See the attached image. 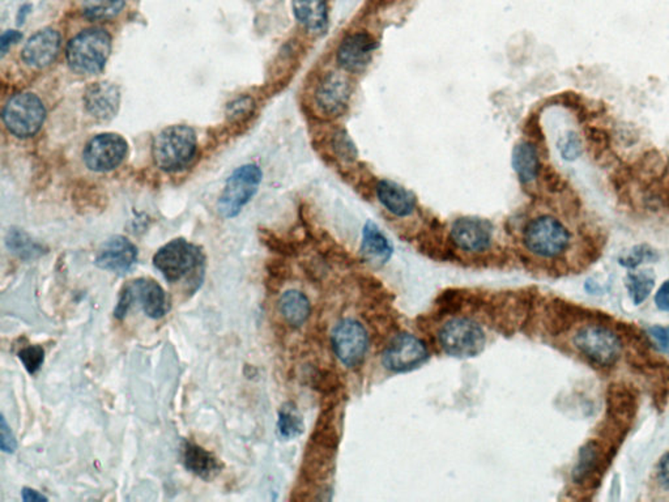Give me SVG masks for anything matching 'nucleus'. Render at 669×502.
I'll list each match as a JSON object with an SVG mask.
<instances>
[{
    "instance_id": "nucleus-1",
    "label": "nucleus",
    "mask_w": 669,
    "mask_h": 502,
    "mask_svg": "<svg viewBox=\"0 0 669 502\" xmlns=\"http://www.w3.org/2000/svg\"><path fill=\"white\" fill-rule=\"evenodd\" d=\"M153 266L167 282L187 283L197 280L200 284L206 267V257L199 246L184 238L170 241L153 255Z\"/></svg>"
},
{
    "instance_id": "nucleus-2",
    "label": "nucleus",
    "mask_w": 669,
    "mask_h": 502,
    "mask_svg": "<svg viewBox=\"0 0 669 502\" xmlns=\"http://www.w3.org/2000/svg\"><path fill=\"white\" fill-rule=\"evenodd\" d=\"M197 134L189 126H169L159 131L152 143V156L165 172L184 169L197 155Z\"/></svg>"
},
{
    "instance_id": "nucleus-3",
    "label": "nucleus",
    "mask_w": 669,
    "mask_h": 502,
    "mask_svg": "<svg viewBox=\"0 0 669 502\" xmlns=\"http://www.w3.org/2000/svg\"><path fill=\"white\" fill-rule=\"evenodd\" d=\"M111 52V37L105 29L92 28L75 36L67 45L69 69L79 75L102 71Z\"/></svg>"
},
{
    "instance_id": "nucleus-4",
    "label": "nucleus",
    "mask_w": 669,
    "mask_h": 502,
    "mask_svg": "<svg viewBox=\"0 0 669 502\" xmlns=\"http://www.w3.org/2000/svg\"><path fill=\"white\" fill-rule=\"evenodd\" d=\"M523 243L531 254L554 259L569 249L571 232L556 216L540 215L526 226Z\"/></svg>"
},
{
    "instance_id": "nucleus-5",
    "label": "nucleus",
    "mask_w": 669,
    "mask_h": 502,
    "mask_svg": "<svg viewBox=\"0 0 669 502\" xmlns=\"http://www.w3.org/2000/svg\"><path fill=\"white\" fill-rule=\"evenodd\" d=\"M135 304L144 311L145 316L152 319L162 318L169 310L164 288L155 280L147 277L133 280L120 290L114 317L117 319L126 318L131 307Z\"/></svg>"
},
{
    "instance_id": "nucleus-6",
    "label": "nucleus",
    "mask_w": 669,
    "mask_h": 502,
    "mask_svg": "<svg viewBox=\"0 0 669 502\" xmlns=\"http://www.w3.org/2000/svg\"><path fill=\"white\" fill-rule=\"evenodd\" d=\"M263 173L256 164L237 168L226 179L225 186L217 202V211L223 218H233L240 215L243 207L256 196Z\"/></svg>"
},
{
    "instance_id": "nucleus-7",
    "label": "nucleus",
    "mask_w": 669,
    "mask_h": 502,
    "mask_svg": "<svg viewBox=\"0 0 669 502\" xmlns=\"http://www.w3.org/2000/svg\"><path fill=\"white\" fill-rule=\"evenodd\" d=\"M438 342L447 355L471 358L480 355L486 346V335L480 325L469 318H453L438 333Z\"/></svg>"
},
{
    "instance_id": "nucleus-8",
    "label": "nucleus",
    "mask_w": 669,
    "mask_h": 502,
    "mask_svg": "<svg viewBox=\"0 0 669 502\" xmlns=\"http://www.w3.org/2000/svg\"><path fill=\"white\" fill-rule=\"evenodd\" d=\"M3 123L12 136L30 137L41 130L46 118L44 103L33 94H18L3 108Z\"/></svg>"
},
{
    "instance_id": "nucleus-9",
    "label": "nucleus",
    "mask_w": 669,
    "mask_h": 502,
    "mask_svg": "<svg viewBox=\"0 0 669 502\" xmlns=\"http://www.w3.org/2000/svg\"><path fill=\"white\" fill-rule=\"evenodd\" d=\"M576 350L593 366H613L620 358L623 343L608 327L590 325L576 333L574 338Z\"/></svg>"
},
{
    "instance_id": "nucleus-10",
    "label": "nucleus",
    "mask_w": 669,
    "mask_h": 502,
    "mask_svg": "<svg viewBox=\"0 0 669 502\" xmlns=\"http://www.w3.org/2000/svg\"><path fill=\"white\" fill-rule=\"evenodd\" d=\"M332 350L338 360L347 367L363 363L369 350V333L357 319L347 318L339 322L331 336Z\"/></svg>"
},
{
    "instance_id": "nucleus-11",
    "label": "nucleus",
    "mask_w": 669,
    "mask_h": 502,
    "mask_svg": "<svg viewBox=\"0 0 669 502\" xmlns=\"http://www.w3.org/2000/svg\"><path fill=\"white\" fill-rule=\"evenodd\" d=\"M127 148V142L118 134H100L92 137L84 148L83 160L92 172H110L122 164Z\"/></svg>"
},
{
    "instance_id": "nucleus-12",
    "label": "nucleus",
    "mask_w": 669,
    "mask_h": 502,
    "mask_svg": "<svg viewBox=\"0 0 669 502\" xmlns=\"http://www.w3.org/2000/svg\"><path fill=\"white\" fill-rule=\"evenodd\" d=\"M428 350L424 342L412 333H399L383 353V366L395 373L411 372L424 364Z\"/></svg>"
},
{
    "instance_id": "nucleus-13",
    "label": "nucleus",
    "mask_w": 669,
    "mask_h": 502,
    "mask_svg": "<svg viewBox=\"0 0 669 502\" xmlns=\"http://www.w3.org/2000/svg\"><path fill=\"white\" fill-rule=\"evenodd\" d=\"M348 78L338 72L324 75L316 86L314 103L319 114L326 118L340 117L348 109L352 96Z\"/></svg>"
},
{
    "instance_id": "nucleus-14",
    "label": "nucleus",
    "mask_w": 669,
    "mask_h": 502,
    "mask_svg": "<svg viewBox=\"0 0 669 502\" xmlns=\"http://www.w3.org/2000/svg\"><path fill=\"white\" fill-rule=\"evenodd\" d=\"M377 49L378 42L369 33H351L339 45L336 61L348 74L360 75L373 61Z\"/></svg>"
},
{
    "instance_id": "nucleus-15",
    "label": "nucleus",
    "mask_w": 669,
    "mask_h": 502,
    "mask_svg": "<svg viewBox=\"0 0 669 502\" xmlns=\"http://www.w3.org/2000/svg\"><path fill=\"white\" fill-rule=\"evenodd\" d=\"M453 243L463 251L483 252L491 248L493 226L491 221L480 218H461L453 221Z\"/></svg>"
},
{
    "instance_id": "nucleus-16",
    "label": "nucleus",
    "mask_w": 669,
    "mask_h": 502,
    "mask_svg": "<svg viewBox=\"0 0 669 502\" xmlns=\"http://www.w3.org/2000/svg\"><path fill=\"white\" fill-rule=\"evenodd\" d=\"M138 262V248L123 235H113L101 246L96 266L101 270L126 274Z\"/></svg>"
},
{
    "instance_id": "nucleus-17",
    "label": "nucleus",
    "mask_w": 669,
    "mask_h": 502,
    "mask_svg": "<svg viewBox=\"0 0 669 502\" xmlns=\"http://www.w3.org/2000/svg\"><path fill=\"white\" fill-rule=\"evenodd\" d=\"M61 44L60 32L52 28H44L28 39L22 49V61L29 67L45 69L57 58Z\"/></svg>"
},
{
    "instance_id": "nucleus-18",
    "label": "nucleus",
    "mask_w": 669,
    "mask_h": 502,
    "mask_svg": "<svg viewBox=\"0 0 669 502\" xmlns=\"http://www.w3.org/2000/svg\"><path fill=\"white\" fill-rule=\"evenodd\" d=\"M120 94L118 86L108 81L92 84L84 95V103L92 117L109 120L118 113Z\"/></svg>"
},
{
    "instance_id": "nucleus-19",
    "label": "nucleus",
    "mask_w": 669,
    "mask_h": 502,
    "mask_svg": "<svg viewBox=\"0 0 669 502\" xmlns=\"http://www.w3.org/2000/svg\"><path fill=\"white\" fill-rule=\"evenodd\" d=\"M379 203L396 218H408L416 210V196L402 185L390 179H382L375 187Z\"/></svg>"
},
{
    "instance_id": "nucleus-20",
    "label": "nucleus",
    "mask_w": 669,
    "mask_h": 502,
    "mask_svg": "<svg viewBox=\"0 0 669 502\" xmlns=\"http://www.w3.org/2000/svg\"><path fill=\"white\" fill-rule=\"evenodd\" d=\"M182 464L187 471L204 481H214L223 468L211 451L192 441H184L182 445Z\"/></svg>"
},
{
    "instance_id": "nucleus-21",
    "label": "nucleus",
    "mask_w": 669,
    "mask_h": 502,
    "mask_svg": "<svg viewBox=\"0 0 669 502\" xmlns=\"http://www.w3.org/2000/svg\"><path fill=\"white\" fill-rule=\"evenodd\" d=\"M295 18L307 32L323 35L329 28L327 0H292Z\"/></svg>"
},
{
    "instance_id": "nucleus-22",
    "label": "nucleus",
    "mask_w": 669,
    "mask_h": 502,
    "mask_svg": "<svg viewBox=\"0 0 669 502\" xmlns=\"http://www.w3.org/2000/svg\"><path fill=\"white\" fill-rule=\"evenodd\" d=\"M394 248L385 233L373 221H368L363 229L361 254L373 265H385L393 257Z\"/></svg>"
},
{
    "instance_id": "nucleus-23",
    "label": "nucleus",
    "mask_w": 669,
    "mask_h": 502,
    "mask_svg": "<svg viewBox=\"0 0 669 502\" xmlns=\"http://www.w3.org/2000/svg\"><path fill=\"white\" fill-rule=\"evenodd\" d=\"M511 165L522 184H531L539 177L540 157L530 142H520L512 150Z\"/></svg>"
},
{
    "instance_id": "nucleus-24",
    "label": "nucleus",
    "mask_w": 669,
    "mask_h": 502,
    "mask_svg": "<svg viewBox=\"0 0 669 502\" xmlns=\"http://www.w3.org/2000/svg\"><path fill=\"white\" fill-rule=\"evenodd\" d=\"M279 310L290 326L301 327L309 319L312 305L306 294L290 290L280 297Z\"/></svg>"
},
{
    "instance_id": "nucleus-25",
    "label": "nucleus",
    "mask_w": 669,
    "mask_h": 502,
    "mask_svg": "<svg viewBox=\"0 0 669 502\" xmlns=\"http://www.w3.org/2000/svg\"><path fill=\"white\" fill-rule=\"evenodd\" d=\"M5 246L19 259L29 262L46 254L47 249L33 240L28 233L18 228H11L5 235Z\"/></svg>"
},
{
    "instance_id": "nucleus-26",
    "label": "nucleus",
    "mask_w": 669,
    "mask_h": 502,
    "mask_svg": "<svg viewBox=\"0 0 669 502\" xmlns=\"http://www.w3.org/2000/svg\"><path fill=\"white\" fill-rule=\"evenodd\" d=\"M126 0H84L83 13L86 19L101 21L118 16L125 8Z\"/></svg>"
},
{
    "instance_id": "nucleus-27",
    "label": "nucleus",
    "mask_w": 669,
    "mask_h": 502,
    "mask_svg": "<svg viewBox=\"0 0 669 502\" xmlns=\"http://www.w3.org/2000/svg\"><path fill=\"white\" fill-rule=\"evenodd\" d=\"M655 287V276L651 271L635 272L629 274L626 280L630 297L635 305H640L649 296Z\"/></svg>"
},
{
    "instance_id": "nucleus-28",
    "label": "nucleus",
    "mask_w": 669,
    "mask_h": 502,
    "mask_svg": "<svg viewBox=\"0 0 669 502\" xmlns=\"http://www.w3.org/2000/svg\"><path fill=\"white\" fill-rule=\"evenodd\" d=\"M277 432L284 440L296 439L304 432V422L297 414L296 409L290 408V407L281 408L279 412V419H277Z\"/></svg>"
},
{
    "instance_id": "nucleus-29",
    "label": "nucleus",
    "mask_w": 669,
    "mask_h": 502,
    "mask_svg": "<svg viewBox=\"0 0 669 502\" xmlns=\"http://www.w3.org/2000/svg\"><path fill=\"white\" fill-rule=\"evenodd\" d=\"M332 150L339 160L344 162H355L358 157L357 147L351 136L346 130L338 131L332 137Z\"/></svg>"
},
{
    "instance_id": "nucleus-30",
    "label": "nucleus",
    "mask_w": 669,
    "mask_h": 502,
    "mask_svg": "<svg viewBox=\"0 0 669 502\" xmlns=\"http://www.w3.org/2000/svg\"><path fill=\"white\" fill-rule=\"evenodd\" d=\"M559 150L562 159L567 161H575L583 153V142L578 134L569 131L559 140Z\"/></svg>"
},
{
    "instance_id": "nucleus-31",
    "label": "nucleus",
    "mask_w": 669,
    "mask_h": 502,
    "mask_svg": "<svg viewBox=\"0 0 669 502\" xmlns=\"http://www.w3.org/2000/svg\"><path fill=\"white\" fill-rule=\"evenodd\" d=\"M19 358L29 374H36L45 363V350L41 346H28L19 352Z\"/></svg>"
},
{
    "instance_id": "nucleus-32",
    "label": "nucleus",
    "mask_w": 669,
    "mask_h": 502,
    "mask_svg": "<svg viewBox=\"0 0 669 502\" xmlns=\"http://www.w3.org/2000/svg\"><path fill=\"white\" fill-rule=\"evenodd\" d=\"M657 259V254L654 251L646 245L635 246L632 251L625 255V257L620 258V265L626 268H637L638 266L645 263L646 260Z\"/></svg>"
},
{
    "instance_id": "nucleus-33",
    "label": "nucleus",
    "mask_w": 669,
    "mask_h": 502,
    "mask_svg": "<svg viewBox=\"0 0 669 502\" xmlns=\"http://www.w3.org/2000/svg\"><path fill=\"white\" fill-rule=\"evenodd\" d=\"M0 449H2L3 453L7 454H13L18 449L15 434H13L11 426L7 424L4 415L0 417Z\"/></svg>"
},
{
    "instance_id": "nucleus-34",
    "label": "nucleus",
    "mask_w": 669,
    "mask_h": 502,
    "mask_svg": "<svg viewBox=\"0 0 669 502\" xmlns=\"http://www.w3.org/2000/svg\"><path fill=\"white\" fill-rule=\"evenodd\" d=\"M254 103L250 97L238 98L234 103H229V117L232 119H241L249 117L253 111Z\"/></svg>"
},
{
    "instance_id": "nucleus-35",
    "label": "nucleus",
    "mask_w": 669,
    "mask_h": 502,
    "mask_svg": "<svg viewBox=\"0 0 669 502\" xmlns=\"http://www.w3.org/2000/svg\"><path fill=\"white\" fill-rule=\"evenodd\" d=\"M649 333L657 350L669 355V326L651 327Z\"/></svg>"
},
{
    "instance_id": "nucleus-36",
    "label": "nucleus",
    "mask_w": 669,
    "mask_h": 502,
    "mask_svg": "<svg viewBox=\"0 0 669 502\" xmlns=\"http://www.w3.org/2000/svg\"><path fill=\"white\" fill-rule=\"evenodd\" d=\"M657 481L665 490H669V451L662 457L657 465Z\"/></svg>"
},
{
    "instance_id": "nucleus-37",
    "label": "nucleus",
    "mask_w": 669,
    "mask_h": 502,
    "mask_svg": "<svg viewBox=\"0 0 669 502\" xmlns=\"http://www.w3.org/2000/svg\"><path fill=\"white\" fill-rule=\"evenodd\" d=\"M20 39H22V35L20 32H18V30H7V32L3 33L2 39H0V49H2V54H5V52L10 49V46H12V45H15L16 42L20 41Z\"/></svg>"
},
{
    "instance_id": "nucleus-38",
    "label": "nucleus",
    "mask_w": 669,
    "mask_h": 502,
    "mask_svg": "<svg viewBox=\"0 0 669 502\" xmlns=\"http://www.w3.org/2000/svg\"><path fill=\"white\" fill-rule=\"evenodd\" d=\"M655 304L660 310L669 311V280L659 288L655 296Z\"/></svg>"
},
{
    "instance_id": "nucleus-39",
    "label": "nucleus",
    "mask_w": 669,
    "mask_h": 502,
    "mask_svg": "<svg viewBox=\"0 0 669 502\" xmlns=\"http://www.w3.org/2000/svg\"><path fill=\"white\" fill-rule=\"evenodd\" d=\"M21 498L24 502H42L47 501V498L38 490H32V488H22Z\"/></svg>"
}]
</instances>
